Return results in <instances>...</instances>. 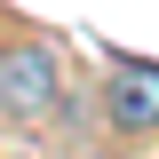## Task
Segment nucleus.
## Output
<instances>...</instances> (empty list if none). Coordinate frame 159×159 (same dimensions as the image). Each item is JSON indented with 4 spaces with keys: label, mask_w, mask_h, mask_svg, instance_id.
<instances>
[{
    "label": "nucleus",
    "mask_w": 159,
    "mask_h": 159,
    "mask_svg": "<svg viewBox=\"0 0 159 159\" xmlns=\"http://www.w3.org/2000/svg\"><path fill=\"white\" fill-rule=\"evenodd\" d=\"M88 159H96V151H88Z\"/></svg>",
    "instance_id": "3"
},
{
    "label": "nucleus",
    "mask_w": 159,
    "mask_h": 159,
    "mask_svg": "<svg viewBox=\"0 0 159 159\" xmlns=\"http://www.w3.org/2000/svg\"><path fill=\"white\" fill-rule=\"evenodd\" d=\"M103 111L119 135H159V64H119L103 88Z\"/></svg>",
    "instance_id": "2"
},
{
    "label": "nucleus",
    "mask_w": 159,
    "mask_h": 159,
    "mask_svg": "<svg viewBox=\"0 0 159 159\" xmlns=\"http://www.w3.org/2000/svg\"><path fill=\"white\" fill-rule=\"evenodd\" d=\"M56 103H64L56 56H48L40 40H8V48H0V111L16 119V127H32V119H48Z\"/></svg>",
    "instance_id": "1"
}]
</instances>
